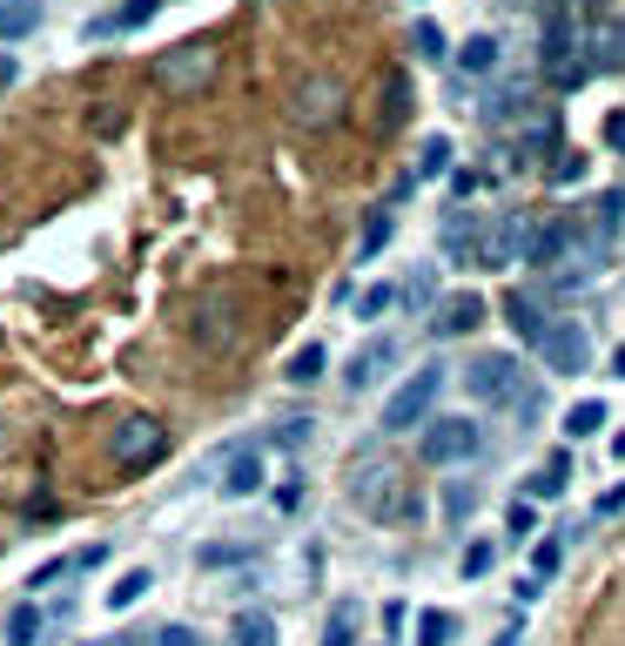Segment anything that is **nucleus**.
<instances>
[{
  "mask_svg": "<svg viewBox=\"0 0 625 646\" xmlns=\"http://www.w3.org/2000/svg\"><path fill=\"white\" fill-rule=\"evenodd\" d=\"M605 257H612V242H605L592 222L552 216V222H539V236H531V257H524V263H539L545 290L565 296V290H585V283L605 270Z\"/></svg>",
  "mask_w": 625,
  "mask_h": 646,
  "instance_id": "obj_1",
  "label": "nucleus"
},
{
  "mask_svg": "<svg viewBox=\"0 0 625 646\" xmlns=\"http://www.w3.org/2000/svg\"><path fill=\"white\" fill-rule=\"evenodd\" d=\"M545 74L559 88H585L592 81V61H585V14L579 0H559L552 21H545Z\"/></svg>",
  "mask_w": 625,
  "mask_h": 646,
  "instance_id": "obj_2",
  "label": "nucleus"
},
{
  "mask_svg": "<svg viewBox=\"0 0 625 646\" xmlns=\"http://www.w3.org/2000/svg\"><path fill=\"white\" fill-rule=\"evenodd\" d=\"M437 390H444V364L410 371V377L390 390V404H384V431H424V425H430V404H437Z\"/></svg>",
  "mask_w": 625,
  "mask_h": 646,
  "instance_id": "obj_3",
  "label": "nucleus"
},
{
  "mask_svg": "<svg viewBox=\"0 0 625 646\" xmlns=\"http://www.w3.org/2000/svg\"><path fill=\"white\" fill-rule=\"evenodd\" d=\"M531 236H539V222H531V209H504L485 242H478V270H504V263H524L531 257Z\"/></svg>",
  "mask_w": 625,
  "mask_h": 646,
  "instance_id": "obj_4",
  "label": "nucleus"
},
{
  "mask_svg": "<svg viewBox=\"0 0 625 646\" xmlns=\"http://www.w3.org/2000/svg\"><path fill=\"white\" fill-rule=\"evenodd\" d=\"M350 499L364 506V512H377V519L404 512V492H397V465H384L377 451H364V458L350 465Z\"/></svg>",
  "mask_w": 625,
  "mask_h": 646,
  "instance_id": "obj_5",
  "label": "nucleus"
},
{
  "mask_svg": "<svg viewBox=\"0 0 625 646\" xmlns=\"http://www.w3.org/2000/svg\"><path fill=\"white\" fill-rule=\"evenodd\" d=\"M417 451H424V465H465L485 451V425L478 418H430Z\"/></svg>",
  "mask_w": 625,
  "mask_h": 646,
  "instance_id": "obj_6",
  "label": "nucleus"
},
{
  "mask_svg": "<svg viewBox=\"0 0 625 646\" xmlns=\"http://www.w3.org/2000/svg\"><path fill=\"white\" fill-rule=\"evenodd\" d=\"M465 390L478 404H524V364L518 357H478V364H465Z\"/></svg>",
  "mask_w": 625,
  "mask_h": 646,
  "instance_id": "obj_7",
  "label": "nucleus"
},
{
  "mask_svg": "<svg viewBox=\"0 0 625 646\" xmlns=\"http://www.w3.org/2000/svg\"><path fill=\"white\" fill-rule=\"evenodd\" d=\"M539 357H545V371H552V377H579V371L592 364V337H585V323H572V316L545 323Z\"/></svg>",
  "mask_w": 625,
  "mask_h": 646,
  "instance_id": "obj_8",
  "label": "nucleus"
},
{
  "mask_svg": "<svg viewBox=\"0 0 625 646\" xmlns=\"http://www.w3.org/2000/svg\"><path fill=\"white\" fill-rule=\"evenodd\" d=\"M162 445H168V431H162L155 418H122V425L108 431V451H115V465H122V471L155 465V458H162Z\"/></svg>",
  "mask_w": 625,
  "mask_h": 646,
  "instance_id": "obj_9",
  "label": "nucleus"
},
{
  "mask_svg": "<svg viewBox=\"0 0 625 646\" xmlns=\"http://www.w3.org/2000/svg\"><path fill=\"white\" fill-rule=\"evenodd\" d=\"M478 242H485V222H478V209H451L444 216V263H458V270H478Z\"/></svg>",
  "mask_w": 625,
  "mask_h": 646,
  "instance_id": "obj_10",
  "label": "nucleus"
},
{
  "mask_svg": "<svg viewBox=\"0 0 625 646\" xmlns=\"http://www.w3.org/2000/svg\"><path fill=\"white\" fill-rule=\"evenodd\" d=\"M209 67H216V48H209V41H189V48L162 54V81H168V88H183V95H196V88H202Z\"/></svg>",
  "mask_w": 625,
  "mask_h": 646,
  "instance_id": "obj_11",
  "label": "nucleus"
},
{
  "mask_svg": "<svg viewBox=\"0 0 625 646\" xmlns=\"http://www.w3.org/2000/svg\"><path fill=\"white\" fill-rule=\"evenodd\" d=\"M390 364H397V337H371L364 351L343 364V384H350V390H371V384L390 377Z\"/></svg>",
  "mask_w": 625,
  "mask_h": 646,
  "instance_id": "obj_12",
  "label": "nucleus"
},
{
  "mask_svg": "<svg viewBox=\"0 0 625 646\" xmlns=\"http://www.w3.org/2000/svg\"><path fill=\"white\" fill-rule=\"evenodd\" d=\"M585 61L592 74H625V21H585Z\"/></svg>",
  "mask_w": 625,
  "mask_h": 646,
  "instance_id": "obj_13",
  "label": "nucleus"
},
{
  "mask_svg": "<svg viewBox=\"0 0 625 646\" xmlns=\"http://www.w3.org/2000/svg\"><path fill=\"white\" fill-rule=\"evenodd\" d=\"M478 323H485V296H451V303H437V316H430V331L437 337H471L478 331Z\"/></svg>",
  "mask_w": 625,
  "mask_h": 646,
  "instance_id": "obj_14",
  "label": "nucleus"
},
{
  "mask_svg": "<svg viewBox=\"0 0 625 646\" xmlns=\"http://www.w3.org/2000/svg\"><path fill=\"white\" fill-rule=\"evenodd\" d=\"M545 148H559V115H539L518 142H511V169H531V162H545Z\"/></svg>",
  "mask_w": 625,
  "mask_h": 646,
  "instance_id": "obj_15",
  "label": "nucleus"
},
{
  "mask_svg": "<svg viewBox=\"0 0 625 646\" xmlns=\"http://www.w3.org/2000/svg\"><path fill=\"white\" fill-rule=\"evenodd\" d=\"M343 108V88H336V81H303V88H296V122H330Z\"/></svg>",
  "mask_w": 625,
  "mask_h": 646,
  "instance_id": "obj_16",
  "label": "nucleus"
},
{
  "mask_svg": "<svg viewBox=\"0 0 625 646\" xmlns=\"http://www.w3.org/2000/svg\"><path fill=\"white\" fill-rule=\"evenodd\" d=\"M565 485H572V458L552 451V465H539L524 478V499H565Z\"/></svg>",
  "mask_w": 625,
  "mask_h": 646,
  "instance_id": "obj_17",
  "label": "nucleus"
},
{
  "mask_svg": "<svg viewBox=\"0 0 625 646\" xmlns=\"http://www.w3.org/2000/svg\"><path fill=\"white\" fill-rule=\"evenodd\" d=\"M504 316H511V331H518L524 344H539V337H545V316H539V296H524V290H511V296H504Z\"/></svg>",
  "mask_w": 625,
  "mask_h": 646,
  "instance_id": "obj_18",
  "label": "nucleus"
},
{
  "mask_svg": "<svg viewBox=\"0 0 625 646\" xmlns=\"http://www.w3.org/2000/svg\"><path fill=\"white\" fill-rule=\"evenodd\" d=\"M222 492H229V499H256V492H262V458H256V451H236V458H229Z\"/></svg>",
  "mask_w": 625,
  "mask_h": 646,
  "instance_id": "obj_19",
  "label": "nucleus"
},
{
  "mask_svg": "<svg viewBox=\"0 0 625 646\" xmlns=\"http://www.w3.org/2000/svg\"><path fill=\"white\" fill-rule=\"evenodd\" d=\"M458 67H465V74H498V67H504V48H498V34H471V41L458 48Z\"/></svg>",
  "mask_w": 625,
  "mask_h": 646,
  "instance_id": "obj_20",
  "label": "nucleus"
},
{
  "mask_svg": "<svg viewBox=\"0 0 625 646\" xmlns=\"http://www.w3.org/2000/svg\"><path fill=\"white\" fill-rule=\"evenodd\" d=\"M155 14H162V0H122L115 14H102V21H95V34H128V28H148Z\"/></svg>",
  "mask_w": 625,
  "mask_h": 646,
  "instance_id": "obj_21",
  "label": "nucleus"
},
{
  "mask_svg": "<svg viewBox=\"0 0 625 646\" xmlns=\"http://www.w3.org/2000/svg\"><path fill=\"white\" fill-rule=\"evenodd\" d=\"M41 28V0H0V41H21Z\"/></svg>",
  "mask_w": 625,
  "mask_h": 646,
  "instance_id": "obj_22",
  "label": "nucleus"
},
{
  "mask_svg": "<svg viewBox=\"0 0 625 646\" xmlns=\"http://www.w3.org/2000/svg\"><path fill=\"white\" fill-rule=\"evenodd\" d=\"M236 646H277V619L262 613V606H249L242 619H236V633H229Z\"/></svg>",
  "mask_w": 625,
  "mask_h": 646,
  "instance_id": "obj_23",
  "label": "nucleus"
},
{
  "mask_svg": "<svg viewBox=\"0 0 625 646\" xmlns=\"http://www.w3.org/2000/svg\"><path fill=\"white\" fill-rule=\"evenodd\" d=\"M605 425H612V411H605L598 397H585V404H572V411H565V431H572V438H592V431H605Z\"/></svg>",
  "mask_w": 625,
  "mask_h": 646,
  "instance_id": "obj_24",
  "label": "nucleus"
},
{
  "mask_svg": "<svg viewBox=\"0 0 625 646\" xmlns=\"http://www.w3.org/2000/svg\"><path fill=\"white\" fill-rule=\"evenodd\" d=\"M148 586H155V573H142V565H135V573H122V580L108 586V613H128V606H135Z\"/></svg>",
  "mask_w": 625,
  "mask_h": 646,
  "instance_id": "obj_25",
  "label": "nucleus"
},
{
  "mask_svg": "<svg viewBox=\"0 0 625 646\" xmlns=\"http://www.w3.org/2000/svg\"><path fill=\"white\" fill-rule=\"evenodd\" d=\"M8 639H14V646H41V606H34V600H21V606L8 613Z\"/></svg>",
  "mask_w": 625,
  "mask_h": 646,
  "instance_id": "obj_26",
  "label": "nucleus"
},
{
  "mask_svg": "<svg viewBox=\"0 0 625 646\" xmlns=\"http://www.w3.org/2000/svg\"><path fill=\"white\" fill-rule=\"evenodd\" d=\"M458 639V613H417V646H451Z\"/></svg>",
  "mask_w": 625,
  "mask_h": 646,
  "instance_id": "obj_27",
  "label": "nucleus"
},
{
  "mask_svg": "<svg viewBox=\"0 0 625 646\" xmlns=\"http://www.w3.org/2000/svg\"><path fill=\"white\" fill-rule=\"evenodd\" d=\"M471 506H478V485H471V478H451V485H444V519H451V525H465Z\"/></svg>",
  "mask_w": 625,
  "mask_h": 646,
  "instance_id": "obj_28",
  "label": "nucleus"
},
{
  "mask_svg": "<svg viewBox=\"0 0 625 646\" xmlns=\"http://www.w3.org/2000/svg\"><path fill=\"white\" fill-rule=\"evenodd\" d=\"M559 565H565V539H539V545H531V580H552L559 573Z\"/></svg>",
  "mask_w": 625,
  "mask_h": 646,
  "instance_id": "obj_29",
  "label": "nucleus"
},
{
  "mask_svg": "<svg viewBox=\"0 0 625 646\" xmlns=\"http://www.w3.org/2000/svg\"><path fill=\"white\" fill-rule=\"evenodd\" d=\"M283 377H290V384H316V377H323V344H303V351L283 364Z\"/></svg>",
  "mask_w": 625,
  "mask_h": 646,
  "instance_id": "obj_30",
  "label": "nucleus"
},
{
  "mask_svg": "<svg viewBox=\"0 0 625 646\" xmlns=\"http://www.w3.org/2000/svg\"><path fill=\"white\" fill-rule=\"evenodd\" d=\"M397 303H404L397 283H371L364 296H356V316H384V310H397Z\"/></svg>",
  "mask_w": 625,
  "mask_h": 646,
  "instance_id": "obj_31",
  "label": "nucleus"
},
{
  "mask_svg": "<svg viewBox=\"0 0 625 646\" xmlns=\"http://www.w3.org/2000/svg\"><path fill=\"white\" fill-rule=\"evenodd\" d=\"M390 229H397L390 202H384V209H371V222H364V257H377V250H384V242H390Z\"/></svg>",
  "mask_w": 625,
  "mask_h": 646,
  "instance_id": "obj_32",
  "label": "nucleus"
},
{
  "mask_svg": "<svg viewBox=\"0 0 625 646\" xmlns=\"http://www.w3.org/2000/svg\"><path fill=\"white\" fill-rule=\"evenodd\" d=\"M323 646H356V606H336V613H330Z\"/></svg>",
  "mask_w": 625,
  "mask_h": 646,
  "instance_id": "obj_33",
  "label": "nucleus"
},
{
  "mask_svg": "<svg viewBox=\"0 0 625 646\" xmlns=\"http://www.w3.org/2000/svg\"><path fill=\"white\" fill-rule=\"evenodd\" d=\"M491 565H498V545H491V539H471V545H465V580H485Z\"/></svg>",
  "mask_w": 625,
  "mask_h": 646,
  "instance_id": "obj_34",
  "label": "nucleus"
},
{
  "mask_svg": "<svg viewBox=\"0 0 625 646\" xmlns=\"http://www.w3.org/2000/svg\"><path fill=\"white\" fill-rule=\"evenodd\" d=\"M437 169H451V142H424V155H417V176H437Z\"/></svg>",
  "mask_w": 625,
  "mask_h": 646,
  "instance_id": "obj_35",
  "label": "nucleus"
},
{
  "mask_svg": "<svg viewBox=\"0 0 625 646\" xmlns=\"http://www.w3.org/2000/svg\"><path fill=\"white\" fill-rule=\"evenodd\" d=\"M410 41H417V54H444V48H451L437 21H417V28H410Z\"/></svg>",
  "mask_w": 625,
  "mask_h": 646,
  "instance_id": "obj_36",
  "label": "nucleus"
},
{
  "mask_svg": "<svg viewBox=\"0 0 625 646\" xmlns=\"http://www.w3.org/2000/svg\"><path fill=\"white\" fill-rule=\"evenodd\" d=\"M148 646H202L189 626H162V633H148Z\"/></svg>",
  "mask_w": 625,
  "mask_h": 646,
  "instance_id": "obj_37",
  "label": "nucleus"
},
{
  "mask_svg": "<svg viewBox=\"0 0 625 646\" xmlns=\"http://www.w3.org/2000/svg\"><path fill=\"white\" fill-rule=\"evenodd\" d=\"M504 525H511V539H531V525H539V519H531V506H511Z\"/></svg>",
  "mask_w": 625,
  "mask_h": 646,
  "instance_id": "obj_38",
  "label": "nucleus"
},
{
  "mask_svg": "<svg viewBox=\"0 0 625 646\" xmlns=\"http://www.w3.org/2000/svg\"><path fill=\"white\" fill-rule=\"evenodd\" d=\"M404 108H410V102H404V81H390V95H384V122H404Z\"/></svg>",
  "mask_w": 625,
  "mask_h": 646,
  "instance_id": "obj_39",
  "label": "nucleus"
},
{
  "mask_svg": "<svg viewBox=\"0 0 625 646\" xmlns=\"http://www.w3.org/2000/svg\"><path fill=\"white\" fill-rule=\"evenodd\" d=\"M552 176H559V183H585V155H565Z\"/></svg>",
  "mask_w": 625,
  "mask_h": 646,
  "instance_id": "obj_40",
  "label": "nucleus"
},
{
  "mask_svg": "<svg viewBox=\"0 0 625 646\" xmlns=\"http://www.w3.org/2000/svg\"><path fill=\"white\" fill-rule=\"evenodd\" d=\"M605 512H625V485H612V492L592 506V519H605Z\"/></svg>",
  "mask_w": 625,
  "mask_h": 646,
  "instance_id": "obj_41",
  "label": "nucleus"
},
{
  "mask_svg": "<svg viewBox=\"0 0 625 646\" xmlns=\"http://www.w3.org/2000/svg\"><path fill=\"white\" fill-rule=\"evenodd\" d=\"M605 142H612V148L625 155V108H618V115H605Z\"/></svg>",
  "mask_w": 625,
  "mask_h": 646,
  "instance_id": "obj_42",
  "label": "nucleus"
},
{
  "mask_svg": "<svg viewBox=\"0 0 625 646\" xmlns=\"http://www.w3.org/2000/svg\"><path fill=\"white\" fill-rule=\"evenodd\" d=\"M310 431H303V418H290V425H277V445H303Z\"/></svg>",
  "mask_w": 625,
  "mask_h": 646,
  "instance_id": "obj_43",
  "label": "nucleus"
},
{
  "mask_svg": "<svg viewBox=\"0 0 625 646\" xmlns=\"http://www.w3.org/2000/svg\"><path fill=\"white\" fill-rule=\"evenodd\" d=\"M491 646H518V633H498V639H491Z\"/></svg>",
  "mask_w": 625,
  "mask_h": 646,
  "instance_id": "obj_44",
  "label": "nucleus"
},
{
  "mask_svg": "<svg viewBox=\"0 0 625 646\" xmlns=\"http://www.w3.org/2000/svg\"><path fill=\"white\" fill-rule=\"evenodd\" d=\"M612 451H618V458H625V431H618V438H612Z\"/></svg>",
  "mask_w": 625,
  "mask_h": 646,
  "instance_id": "obj_45",
  "label": "nucleus"
},
{
  "mask_svg": "<svg viewBox=\"0 0 625 646\" xmlns=\"http://www.w3.org/2000/svg\"><path fill=\"white\" fill-rule=\"evenodd\" d=\"M612 371H618V377H625V351H618V357H612Z\"/></svg>",
  "mask_w": 625,
  "mask_h": 646,
  "instance_id": "obj_46",
  "label": "nucleus"
}]
</instances>
